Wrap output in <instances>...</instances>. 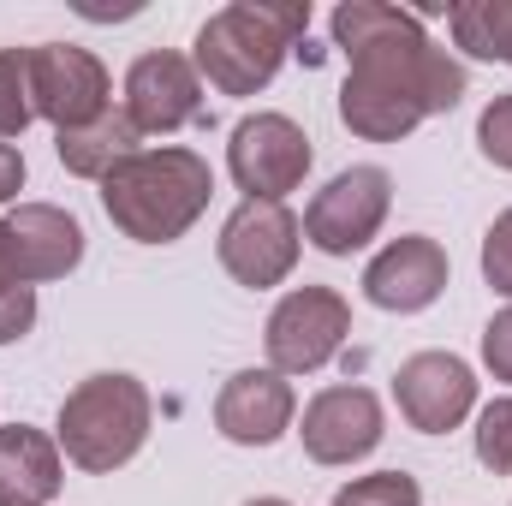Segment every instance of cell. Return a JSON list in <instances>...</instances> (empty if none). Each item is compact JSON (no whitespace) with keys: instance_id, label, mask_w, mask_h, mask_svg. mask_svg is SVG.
Here are the masks:
<instances>
[{"instance_id":"cell-1","label":"cell","mask_w":512,"mask_h":506,"mask_svg":"<svg viewBox=\"0 0 512 506\" xmlns=\"http://www.w3.org/2000/svg\"><path fill=\"white\" fill-rule=\"evenodd\" d=\"M334 48H346V84H340V120L370 143H399L423 120L453 114L465 102V66L429 42L423 18L382 0H340Z\"/></svg>"},{"instance_id":"cell-2","label":"cell","mask_w":512,"mask_h":506,"mask_svg":"<svg viewBox=\"0 0 512 506\" xmlns=\"http://www.w3.org/2000/svg\"><path fill=\"white\" fill-rule=\"evenodd\" d=\"M215 197V173L197 149H137L126 167L102 179V209L131 245H173L185 239Z\"/></svg>"},{"instance_id":"cell-3","label":"cell","mask_w":512,"mask_h":506,"mask_svg":"<svg viewBox=\"0 0 512 506\" xmlns=\"http://www.w3.org/2000/svg\"><path fill=\"white\" fill-rule=\"evenodd\" d=\"M304 30H310V0H233L203 18L191 66L221 96H256L274 84Z\"/></svg>"},{"instance_id":"cell-4","label":"cell","mask_w":512,"mask_h":506,"mask_svg":"<svg viewBox=\"0 0 512 506\" xmlns=\"http://www.w3.org/2000/svg\"><path fill=\"white\" fill-rule=\"evenodd\" d=\"M149 423H155V399L149 387L126 370H108V376L78 381L66 399H60V423H54V441L60 453L90 471V477H108L131 465L149 441Z\"/></svg>"},{"instance_id":"cell-5","label":"cell","mask_w":512,"mask_h":506,"mask_svg":"<svg viewBox=\"0 0 512 506\" xmlns=\"http://www.w3.org/2000/svg\"><path fill=\"white\" fill-rule=\"evenodd\" d=\"M346 334H352L346 292H334V286H292L268 310V328H262L268 370H280V376H316V370H328L340 358Z\"/></svg>"},{"instance_id":"cell-6","label":"cell","mask_w":512,"mask_h":506,"mask_svg":"<svg viewBox=\"0 0 512 506\" xmlns=\"http://www.w3.org/2000/svg\"><path fill=\"white\" fill-rule=\"evenodd\" d=\"M24 78H30V108L54 131H78L114 108V78L90 48L72 42H36L24 48Z\"/></svg>"},{"instance_id":"cell-7","label":"cell","mask_w":512,"mask_h":506,"mask_svg":"<svg viewBox=\"0 0 512 506\" xmlns=\"http://www.w3.org/2000/svg\"><path fill=\"white\" fill-rule=\"evenodd\" d=\"M387 209H393V173L376 161H358L310 197L304 239L322 256H358L387 227Z\"/></svg>"},{"instance_id":"cell-8","label":"cell","mask_w":512,"mask_h":506,"mask_svg":"<svg viewBox=\"0 0 512 506\" xmlns=\"http://www.w3.org/2000/svg\"><path fill=\"white\" fill-rule=\"evenodd\" d=\"M316 149L292 114H245L227 137V173L245 191V203H286V191L304 185Z\"/></svg>"},{"instance_id":"cell-9","label":"cell","mask_w":512,"mask_h":506,"mask_svg":"<svg viewBox=\"0 0 512 506\" xmlns=\"http://www.w3.org/2000/svg\"><path fill=\"white\" fill-rule=\"evenodd\" d=\"M221 268L251 286V292H268L280 280H292L298 268V251H304V221L286 209V203H239L221 227Z\"/></svg>"},{"instance_id":"cell-10","label":"cell","mask_w":512,"mask_h":506,"mask_svg":"<svg viewBox=\"0 0 512 506\" xmlns=\"http://www.w3.org/2000/svg\"><path fill=\"white\" fill-rule=\"evenodd\" d=\"M387 435V411L382 399L358 381H340V387H322L310 405H304V423H298V441L316 465H358L382 447Z\"/></svg>"},{"instance_id":"cell-11","label":"cell","mask_w":512,"mask_h":506,"mask_svg":"<svg viewBox=\"0 0 512 506\" xmlns=\"http://www.w3.org/2000/svg\"><path fill=\"white\" fill-rule=\"evenodd\" d=\"M393 399L417 435H447L477 411V376L453 352H411L393 370Z\"/></svg>"},{"instance_id":"cell-12","label":"cell","mask_w":512,"mask_h":506,"mask_svg":"<svg viewBox=\"0 0 512 506\" xmlns=\"http://www.w3.org/2000/svg\"><path fill=\"white\" fill-rule=\"evenodd\" d=\"M126 114L143 137L149 131L167 137V131L197 126L203 120V78H197V66L185 54H173V48L137 54L126 72Z\"/></svg>"},{"instance_id":"cell-13","label":"cell","mask_w":512,"mask_h":506,"mask_svg":"<svg viewBox=\"0 0 512 506\" xmlns=\"http://www.w3.org/2000/svg\"><path fill=\"white\" fill-rule=\"evenodd\" d=\"M447 280H453V262L441 251V239L405 233V239H393V245H382V251L370 256L364 298L376 310H393V316H417V310H429L447 292Z\"/></svg>"},{"instance_id":"cell-14","label":"cell","mask_w":512,"mask_h":506,"mask_svg":"<svg viewBox=\"0 0 512 506\" xmlns=\"http://www.w3.org/2000/svg\"><path fill=\"white\" fill-rule=\"evenodd\" d=\"M298 417V393L280 370H239L215 393V429L233 447H274Z\"/></svg>"},{"instance_id":"cell-15","label":"cell","mask_w":512,"mask_h":506,"mask_svg":"<svg viewBox=\"0 0 512 506\" xmlns=\"http://www.w3.org/2000/svg\"><path fill=\"white\" fill-rule=\"evenodd\" d=\"M6 233H12V256H18V280L24 286L66 280L84 262V227L60 203H18L6 215Z\"/></svg>"},{"instance_id":"cell-16","label":"cell","mask_w":512,"mask_h":506,"mask_svg":"<svg viewBox=\"0 0 512 506\" xmlns=\"http://www.w3.org/2000/svg\"><path fill=\"white\" fill-rule=\"evenodd\" d=\"M66 483V453L30 423L0 429V506H48Z\"/></svg>"},{"instance_id":"cell-17","label":"cell","mask_w":512,"mask_h":506,"mask_svg":"<svg viewBox=\"0 0 512 506\" xmlns=\"http://www.w3.org/2000/svg\"><path fill=\"white\" fill-rule=\"evenodd\" d=\"M137 149H143V131L131 126L126 108H108L102 120H90V126H78V131H54L60 167L78 173V179H96V185H102L114 167H126Z\"/></svg>"},{"instance_id":"cell-18","label":"cell","mask_w":512,"mask_h":506,"mask_svg":"<svg viewBox=\"0 0 512 506\" xmlns=\"http://www.w3.org/2000/svg\"><path fill=\"white\" fill-rule=\"evenodd\" d=\"M447 30L471 60L512 66V0H465L447 12Z\"/></svg>"},{"instance_id":"cell-19","label":"cell","mask_w":512,"mask_h":506,"mask_svg":"<svg viewBox=\"0 0 512 506\" xmlns=\"http://www.w3.org/2000/svg\"><path fill=\"white\" fill-rule=\"evenodd\" d=\"M471 447H477V465H483V471H495V477H512V393L489 399V405L477 411Z\"/></svg>"},{"instance_id":"cell-20","label":"cell","mask_w":512,"mask_h":506,"mask_svg":"<svg viewBox=\"0 0 512 506\" xmlns=\"http://www.w3.org/2000/svg\"><path fill=\"white\" fill-rule=\"evenodd\" d=\"M334 506H423V483L411 471H370V477L340 483Z\"/></svg>"},{"instance_id":"cell-21","label":"cell","mask_w":512,"mask_h":506,"mask_svg":"<svg viewBox=\"0 0 512 506\" xmlns=\"http://www.w3.org/2000/svg\"><path fill=\"white\" fill-rule=\"evenodd\" d=\"M30 120H36V108H30L24 48H0V137H24Z\"/></svg>"},{"instance_id":"cell-22","label":"cell","mask_w":512,"mask_h":506,"mask_svg":"<svg viewBox=\"0 0 512 506\" xmlns=\"http://www.w3.org/2000/svg\"><path fill=\"white\" fill-rule=\"evenodd\" d=\"M483 280L512 304V209H501L483 233Z\"/></svg>"},{"instance_id":"cell-23","label":"cell","mask_w":512,"mask_h":506,"mask_svg":"<svg viewBox=\"0 0 512 506\" xmlns=\"http://www.w3.org/2000/svg\"><path fill=\"white\" fill-rule=\"evenodd\" d=\"M477 149H483V161H495V167L512 173V96H495L477 114Z\"/></svg>"},{"instance_id":"cell-24","label":"cell","mask_w":512,"mask_h":506,"mask_svg":"<svg viewBox=\"0 0 512 506\" xmlns=\"http://www.w3.org/2000/svg\"><path fill=\"white\" fill-rule=\"evenodd\" d=\"M36 328V286H6L0 292V346L24 340Z\"/></svg>"},{"instance_id":"cell-25","label":"cell","mask_w":512,"mask_h":506,"mask_svg":"<svg viewBox=\"0 0 512 506\" xmlns=\"http://www.w3.org/2000/svg\"><path fill=\"white\" fill-rule=\"evenodd\" d=\"M483 364H489V376L495 381H507L512 387V304L507 310H495L489 328H483Z\"/></svg>"},{"instance_id":"cell-26","label":"cell","mask_w":512,"mask_h":506,"mask_svg":"<svg viewBox=\"0 0 512 506\" xmlns=\"http://www.w3.org/2000/svg\"><path fill=\"white\" fill-rule=\"evenodd\" d=\"M18 191H24V149L0 143V203H12Z\"/></svg>"},{"instance_id":"cell-27","label":"cell","mask_w":512,"mask_h":506,"mask_svg":"<svg viewBox=\"0 0 512 506\" xmlns=\"http://www.w3.org/2000/svg\"><path fill=\"white\" fill-rule=\"evenodd\" d=\"M6 286H24L18 280V256H12V233H6V221H0V292Z\"/></svg>"},{"instance_id":"cell-28","label":"cell","mask_w":512,"mask_h":506,"mask_svg":"<svg viewBox=\"0 0 512 506\" xmlns=\"http://www.w3.org/2000/svg\"><path fill=\"white\" fill-rule=\"evenodd\" d=\"M245 506H292V501H280V495H256V501H245Z\"/></svg>"}]
</instances>
